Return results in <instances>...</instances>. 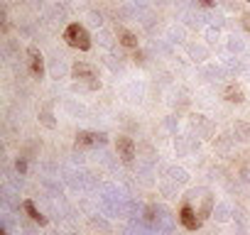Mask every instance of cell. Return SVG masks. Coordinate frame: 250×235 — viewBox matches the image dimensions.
<instances>
[{
	"instance_id": "obj_9",
	"label": "cell",
	"mask_w": 250,
	"mask_h": 235,
	"mask_svg": "<svg viewBox=\"0 0 250 235\" xmlns=\"http://www.w3.org/2000/svg\"><path fill=\"white\" fill-rule=\"evenodd\" d=\"M118 39H120V44H123V47H128V49H138V35H135V32H130V30H123Z\"/></svg>"
},
{
	"instance_id": "obj_6",
	"label": "cell",
	"mask_w": 250,
	"mask_h": 235,
	"mask_svg": "<svg viewBox=\"0 0 250 235\" xmlns=\"http://www.w3.org/2000/svg\"><path fill=\"white\" fill-rule=\"evenodd\" d=\"M103 142H105V133H79L76 140H74V145H76L79 150L93 147V145H103Z\"/></svg>"
},
{
	"instance_id": "obj_16",
	"label": "cell",
	"mask_w": 250,
	"mask_h": 235,
	"mask_svg": "<svg viewBox=\"0 0 250 235\" xmlns=\"http://www.w3.org/2000/svg\"><path fill=\"white\" fill-rule=\"evenodd\" d=\"M201 5H204V8H213L216 0H201Z\"/></svg>"
},
{
	"instance_id": "obj_4",
	"label": "cell",
	"mask_w": 250,
	"mask_h": 235,
	"mask_svg": "<svg viewBox=\"0 0 250 235\" xmlns=\"http://www.w3.org/2000/svg\"><path fill=\"white\" fill-rule=\"evenodd\" d=\"M27 66L35 78H44V59L37 47H27Z\"/></svg>"
},
{
	"instance_id": "obj_2",
	"label": "cell",
	"mask_w": 250,
	"mask_h": 235,
	"mask_svg": "<svg viewBox=\"0 0 250 235\" xmlns=\"http://www.w3.org/2000/svg\"><path fill=\"white\" fill-rule=\"evenodd\" d=\"M64 42L74 49H81V52H88L91 49V35L83 25L79 22H71L66 30H64Z\"/></svg>"
},
{
	"instance_id": "obj_1",
	"label": "cell",
	"mask_w": 250,
	"mask_h": 235,
	"mask_svg": "<svg viewBox=\"0 0 250 235\" xmlns=\"http://www.w3.org/2000/svg\"><path fill=\"white\" fill-rule=\"evenodd\" d=\"M71 78H74L76 83H81L83 88H91V91L101 88L98 71H96V66L88 64V61H76V64L71 66Z\"/></svg>"
},
{
	"instance_id": "obj_5",
	"label": "cell",
	"mask_w": 250,
	"mask_h": 235,
	"mask_svg": "<svg viewBox=\"0 0 250 235\" xmlns=\"http://www.w3.org/2000/svg\"><path fill=\"white\" fill-rule=\"evenodd\" d=\"M115 150H118V157H123V162L130 164L135 159V142H133V137H125V135L115 137Z\"/></svg>"
},
{
	"instance_id": "obj_13",
	"label": "cell",
	"mask_w": 250,
	"mask_h": 235,
	"mask_svg": "<svg viewBox=\"0 0 250 235\" xmlns=\"http://www.w3.org/2000/svg\"><path fill=\"white\" fill-rule=\"evenodd\" d=\"M15 169H18V172H20V174H27V162H25V159H22V157H20V159H18V162H15Z\"/></svg>"
},
{
	"instance_id": "obj_15",
	"label": "cell",
	"mask_w": 250,
	"mask_h": 235,
	"mask_svg": "<svg viewBox=\"0 0 250 235\" xmlns=\"http://www.w3.org/2000/svg\"><path fill=\"white\" fill-rule=\"evenodd\" d=\"M238 130H240V133H245V135L250 137V125H245V123H238Z\"/></svg>"
},
{
	"instance_id": "obj_14",
	"label": "cell",
	"mask_w": 250,
	"mask_h": 235,
	"mask_svg": "<svg viewBox=\"0 0 250 235\" xmlns=\"http://www.w3.org/2000/svg\"><path fill=\"white\" fill-rule=\"evenodd\" d=\"M145 218H147V220H155V208H152V206L145 208Z\"/></svg>"
},
{
	"instance_id": "obj_3",
	"label": "cell",
	"mask_w": 250,
	"mask_h": 235,
	"mask_svg": "<svg viewBox=\"0 0 250 235\" xmlns=\"http://www.w3.org/2000/svg\"><path fill=\"white\" fill-rule=\"evenodd\" d=\"M179 220H182V225H184L187 230H199V228H201V223H204L201 213H199L189 201H184V203H182V208H179Z\"/></svg>"
},
{
	"instance_id": "obj_7",
	"label": "cell",
	"mask_w": 250,
	"mask_h": 235,
	"mask_svg": "<svg viewBox=\"0 0 250 235\" xmlns=\"http://www.w3.org/2000/svg\"><path fill=\"white\" fill-rule=\"evenodd\" d=\"M223 100H228V103H235V105H240L243 100H245V91L238 86V83H228L226 88H223Z\"/></svg>"
},
{
	"instance_id": "obj_11",
	"label": "cell",
	"mask_w": 250,
	"mask_h": 235,
	"mask_svg": "<svg viewBox=\"0 0 250 235\" xmlns=\"http://www.w3.org/2000/svg\"><path fill=\"white\" fill-rule=\"evenodd\" d=\"M240 25H243L245 32H250V13H243V15H240Z\"/></svg>"
},
{
	"instance_id": "obj_12",
	"label": "cell",
	"mask_w": 250,
	"mask_h": 235,
	"mask_svg": "<svg viewBox=\"0 0 250 235\" xmlns=\"http://www.w3.org/2000/svg\"><path fill=\"white\" fill-rule=\"evenodd\" d=\"M133 59H135V64H145V59H147V57H145V52H143V49H135Z\"/></svg>"
},
{
	"instance_id": "obj_10",
	"label": "cell",
	"mask_w": 250,
	"mask_h": 235,
	"mask_svg": "<svg viewBox=\"0 0 250 235\" xmlns=\"http://www.w3.org/2000/svg\"><path fill=\"white\" fill-rule=\"evenodd\" d=\"M40 118H42V123H44L47 128H54V120H52V113H49V110H42Z\"/></svg>"
},
{
	"instance_id": "obj_8",
	"label": "cell",
	"mask_w": 250,
	"mask_h": 235,
	"mask_svg": "<svg viewBox=\"0 0 250 235\" xmlns=\"http://www.w3.org/2000/svg\"><path fill=\"white\" fill-rule=\"evenodd\" d=\"M22 208H25V213H27V215L35 220V223H40V225H47V218L40 213V208H37L32 201H25V203H22Z\"/></svg>"
},
{
	"instance_id": "obj_17",
	"label": "cell",
	"mask_w": 250,
	"mask_h": 235,
	"mask_svg": "<svg viewBox=\"0 0 250 235\" xmlns=\"http://www.w3.org/2000/svg\"><path fill=\"white\" fill-rule=\"evenodd\" d=\"M0 235H8V230H0Z\"/></svg>"
}]
</instances>
